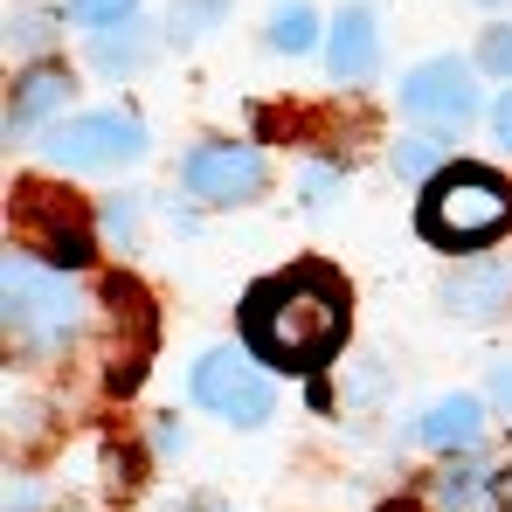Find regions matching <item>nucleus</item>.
I'll list each match as a JSON object with an SVG mask.
<instances>
[{"instance_id":"obj_1","label":"nucleus","mask_w":512,"mask_h":512,"mask_svg":"<svg viewBox=\"0 0 512 512\" xmlns=\"http://www.w3.org/2000/svg\"><path fill=\"white\" fill-rule=\"evenodd\" d=\"M243 333L270 367H326L346 340V291L326 270H284L256 284L243 305Z\"/></svg>"},{"instance_id":"obj_2","label":"nucleus","mask_w":512,"mask_h":512,"mask_svg":"<svg viewBox=\"0 0 512 512\" xmlns=\"http://www.w3.org/2000/svg\"><path fill=\"white\" fill-rule=\"evenodd\" d=\"M0 291H7V340L28 346V353H56L84 333L90 305L77 298V284L56 270V263H35V256H7L0 270Z\"/></svg>"},{"instance_id":"obj_3","label":"nucleus","mask_w":512,"mask_h":512,"mask_svg":"<svg viewBox=\"0 0 512 512\" xmlns=\"http://www.w3.org/2000/svg\"><path fill=\"white\" fill-rule=\"evenodd\" d=\"M512 229V187L485 167H450L423 194V236L436 250H485Z\"/></svg>"},{"instance_id":"obj_4","label":"nucleus","mask_w":512,"mask_h":512,"mask_svg":"<svg viewBox=\"0 0 512 512\" xmlns=\"http://www.w3.org/2000/svg\"><path fill=\"white\" fill-rule=\"evenodd\" d=\"M146 153V125L132 111H84V118H63L49 125L42 139V160L49 167H70V173H104V167H125Z\"/></svg>"},{"instance_id":"obj_5","label":"nucleus","mask_w":512,"mask_h":512,"mask_svg":"<svg viewBox=\"0 0 512 512\" xmlns=\"http://www.w3.org/2000/svg\"><path fill=\"white\" fill-rule=\"evenodd\" d=\"M194 402H201L208 416H222V423L256 429V423H270L277 388L263 381V367H250L236 346H208V353L194 360Z\"/></svg>"},{"instance_id":"obj_6","label":"nucleus","mask_w":512,"mask_h":512,"mask_svg":"<svg viewBox=\"0 0 512 512\" xmlns=\"http://www.w3.org/2000/svg\"><path fill=\"white\" fill-rule=\"evenodd\" d=\"M180 187L208 208H236V201H256L263 194V153L243 146V139H208L180 160Z\"/></svg>"},{"instance_id":"obj_7","label":"nucleus","mask_w":512,"mask_h":512,"mask_svg":"<svg viewBox=\"0 0 512 512\" xmlns=\"http://www.w3.org/2000/svg\"><path fill=\"white\" fill-rule=\"evenodd\" d=\"M402 111L436 125V132H464L478 118V77H471V63H457V56L416 63L402 77Z\"/></svg>"},{"instance_id":"obj_8","label":"nucleus","mask_w":512,"mask_h":512,"mask_svg":"<svg viewBox=\"0 0 512 512\" xmlns=\"http://www.w3.org/2000/svg\"><path fill=\"white\" fill-rule=\"evenodd\" d=\"M14 243L21 256H42V263H56V270H77L90 256V222L77 208H63L56 194H42V187H21V222H14Z\"/></svg>"},{"instance_id":"obj_9","label":"nucleus","mask_w":512,"mask_h":512,"mask_svg":"<svg viewBox=\"0 0 512 512\" xmlns=\"http://www.w3.org/2000/svg\"><path fill=\"white\" fill-rule=\"evenodd\" d=\"M374 63H381V35H374V14L353 0V7H340V21H333L326 70H333V84H367Z\"/></svg>"},{"instance_id":"obj_10","label":"nucleus","mask_w":512,"mask_h":512,"mask_svg":"<svg viewBox=\"0 0 512 512\" xmlns=\"http://www.w3.org/2000/svg\"><path fill=\"white\" fill-rule=\"evenodd\" d=\"M506 298H512V263H499V256L457 263V277L443 284V305H450L457 319H492Z\"/></svg>"},{"instance_id":"obj_11","label":"nucleus","mask_w":512,"mask_h":512,"mask_svg":"<svg viewBox=\"0 0 512 512\" xmlns=\"http://www.w3.org/2000/svg\"><path fill=\"white\" fill-rule=\"evenodd\" d=\"M478 436H485V402L478 395H443V402H429L423 423H416L423 450H478Z\"/></svg>"},{"instance_id":"obj_12","label":"nucleus","mask_w":512,"mask_h":512,"mask_svg":"<svg viewBox=\"0 0 512 512\" xmlns=\"http://www.w3.org/2000/svg\"><path fill=\"white\" fill-rule=\"evenodd\" d=\"M70 70L63 63H35L21 84H14V104H7V132H28V125H42L56 104H70Z\"/></svg>"},{"instance_id":"obj_13","label":"nucleus","mask_w":512,"mask_h":512,"mask_svg":"<svg viewBox=\"0 0 512 512\" xmlns=\"http://www.w3.org/2000/svg\"><path fill=\"white\" fill-rule=\"evenodd\" d=\"M312 42H319V14H312L305 0H284V7L270 14V49H277V56H305Z\"/></svg>"},{"instance_id":"obj_14","label":"nucleus","mask_w":512,"mask_h":512,"mask_svg":"<svg viewBox=\"0 0 512 512\" xmlns=\"http://www.w3.org/2000/svg\"><path fill=\"white\" fill-rule=\"evenodd\" d=\"M395 173H402V180H443V173H450V146H443L436 132H409V139L395 146Z\"/></svg>"},{"instance_id":"obj_15","label":"nucleus","mask_w":512,"mask_h":512,"mask_svg":"<svg viewBox=\"0 0 512 512\" xmlns=\"http://www.w3.org/2000/svg\"><path fill=\"white\" fill-rule=\"evenodd\" d=\"M485 492H492V478H485L478 464H450V471L436 478V506L443 512H478Z\"/></svg>"},{"instance_id":"obj_16","label":"nucleus","mask_w":512,"mask_h":512,"mask_svg":"<svg viewBox=\"0 0 512 512\" xmlns=\"http://www.w3.org/2000/svg\"><path fill=\"white\" fill-rule=\"evenodd\" d=\"M146 56H153V42H146V28H139V21H125L118 35H104V42H97V70H111V77H118V70H139Z\"/></svg>"},{"instance_id":"obj_17","label":"nucleus","mask_w":512,"mask_h":512,"mask_svg":"<svg viewBox=\"0 0 512 512\" xmlns=\"http://www.w3.org/2000/svg\"><path fill=\"white\" fill-rule=\"evenodd\" d=\"M63 14L84 21V28H125L139 14V0H63Z\"/></svg>"},{"instance_id":"obj_18","label":"nucleus","mask_w":512,"mask_h":512,"mask_svg":"<svg viewBox=\"0 0 512 512\" xmlns=\"http://www.w3.org/2000/svg\"><path fill=\"white\" fill-rule=\"evenodd\" d=\"M222 7H229V0H173V28H180V35H194V28L222 21Z\"/></svg>"},{"instance_id":"obj_19","label":"nucleus","mask_w":512,"mask_h":512,"mask_svg":"<svg viewBox=\"0 0 512 512\" xmlns=\"http://www.w3.org/2000/svg\"><path fill=\"white\" fill-rule=\"evenodd\" d=\"M104 236H111V243H132V236H139V201L118 194V201L104 208Z\"/></svg>"},{"instance_id":"obj_20","label":"nucleus","mask_w":512,"mask_h":512,"mask_svg":"<svg viewBox=\"0 0 512 512\" xmlns=\"http://www.w3.org/2000/svg\"><path fill=\"white\" fill-rule=\"evenodd\" d=\"M478 63L499 70V77H512V21H506V28H492V35L478 42Z\"/></svg>"},{"instance_id":"obj_21","label":"nucleus","mask_w":512,"mask_h":512,"mask_svg":"<svg viewBox=\"0 0 512 512\" xmlns=\"http://www.w3.org/2000/svg\"><path fill=\"white\" fill-rule=\"evenodd\" d=\"M340 187V173H326V167H312L305 173V208H326V194Z\"/></svg>"},{"instance_id":"obj_22","label":"nucleus","mask_w":512,"mask_h":512,"mask_svg":"<svg viewBox=\"0 0 512 512\" xmlns=\"http://www.w3.org/2000/svg\"><path fill=\"white\" fill-rule=\"evenodd\" d=\"M492 402L512 416V360H506V367H492Z\"/></svg>"},{"instance_id":"obj_23","label":"nucleus","mask_w":512,"mask_h":512,"mask_svg":"<svg viewBox=\"0 0 512 512\" xmlns=\"http://www.w3.org/2000/svg\"><path fill=\"white\" fill-rule=\"evenodd\" d=\"M492 132H499V146H512V90L499 97V111H492Z\"/></svg>"},{"instance_id":"obj_24","label":"nucleus","mask_w":512,"mask_h":512,"mask_svg":"<svg viewBox=\"0 0 512 512\" xmlns=\"http://www.w3.org/2000/svg\"><path fill=\"white\" fill-rule=\"evenodd\" d=\"M7 512H42V499H35V492L21 485V492H7Z\"/></svg>"},{"instance_id":"obj_25","label":"nucleus","mask_w":512,"mask_h":512,"mask_svg":"<svg viewBox=\"0 0 512 512\" xmlns=\"http://www.w3.org/2000/svg\"><path fill=\"white\" fill-rule=\"evenodd\" d=\"M173 512H222V506H215V499H180Z\"/></svg>"},{"instance_id":"obj_26","label":"nucleus","mask_w":512,"mask_h":512,"mask_svg":"<svg viewBox=\"0 0 512 512\" xmlns=\"http://www.w3.org/2000/svg\"><path fill=\"white\" fill-rule=\"evenodd\" d=\"M499 492H506V506H499V512H512V471H506V485H499Z\"/></svg>"},{"instance_id":"obj_27","label":"nucleus","mask_w":512,"mask_h":512,"mask_svg":"<svg viewBox=\"0 0 512 512\" xmlns=\"http://www.w3.org/2000/svg\"><path fill=\"white\" fill-rule=\"evenodd\" d=\"M381 512H416V506H381Z\"/></svg>"}]
</instances>
